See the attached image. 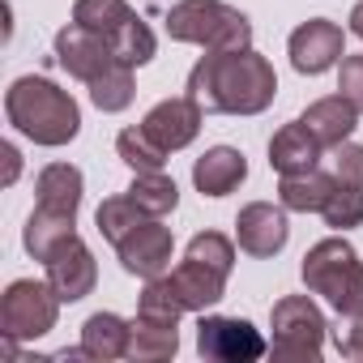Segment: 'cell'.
<instances>
[{"label": "cell", "instance_id": "cell-11", "mask_svg": "<svg viewBox=\"0 0 363 363\" xmlns=\"http://www.w3.org/2000/svg\"><path fill=\"white\" fill-rule=\"evenodd\" d=\"M171 248H175V240H171V231H167L158 218L137 223V227L116 244L120 265H124L128 274H137V278H162L167 265H171Z\"/></svg>", "mask_w": 363, "mask_h": 363}, {"label": "cell", "instance_id": "cell-10", "mask_svg": "<svg viewBox=\"0 0 363 363\" xmlns=\"http://www.w3.org/2000/svg\"><path fill=\"white\" fill-rule=\"evenodd\" d=\"M286 52H291V65H295V73H308V77H316V73L333 69V65L346 56V39H342V26H337V22L312 18V22L295 26V35H291Z\"/></svg>", "mask_w": 363, "mask_h": 363}, {"label": "cell", "instance_id": "cell-4", "mask_svg": "<svg viewBox=\"0 0 363 363\" xmlns=\"http://www.w3.org/2000/svg\"><path fill=\"white\" fill-rule=\"evenodd\" d=\"M167 35L175 43H197L206 52L252 48V22L223 0H179L167 9Z\"/></svg>", "mask_w": 363, "mask_h": 363}, {"label": "cell", "instance_id": "cell-25", "mask_svg": "<svg viewBox=\"0 0 363 363\" xmlns=\"http://www.w3.org/2000/svg\"><path fill=\"white\" fill-rule=\"evenodd\" d=\"M116 150H120V158H124L133 171H162V167H167V150H162L145 128H124V133L116 137Z\"/></svg>", "mask_w": 363, "mask_h": 363}, {"label": "cell", "instance_id": "cell-36", "mask_svg": "<svg viewBox=\"0 0 363 363\" xmlns=\"http://www.w3.org/2000/svg\"><path fill=\"white\" fill-rule=\"evenodd\" d=\"M350 30H354V35L363 39V0H359L354 9H350Z\"/></svg>", "mask_w": 363, "mask_h": 363}, {"label": "cell", "instance_id": "cell-21", "mask_svg": "<svg viewBox=\"0 0 363 363\" xmlns=\"http://www.w3.org/2000/svg\"><path fill=\"white\" fill-rule=\"evenodd\" d=\"M128 197L137 201V210H141L145 218H162V214H171V210L179 206V189H175V179H171V175H162V171H137Z\"/></svg>", "mask_w": 363, "mask_h": 363}, {"label": "cell", "instance_id": "cell-33", "mask_svg": "<svg viewBox=\"0 0 363 363\" xmlns=\"http://www.w3.org/2000/svg\"><path fill=\"white\" fill-rule=\"evenodd\" d=\"M337 90L359 107L363 116V56H342V69H337Z\"/></svg>", "mask_w": 363, "mask_h": 363}, {"label": "cell", "instance_id": "cell-15", "mask_svg": "<svg viewBox=\"0 0 363 363\" xmlns=\"http://www.w3.org/2000/svg\"><path fill=\"white\" fill-rule=\"evenodd\" d=\"M35 193H39V214L52 218H73L77 223V206H82V171L73 162H52L39 171L35 179Z\"/></svg>", "mask_w": 363, "mask_h": 363}, {"label": "cell", "instance_id": "cell-30", "mask_svg": "<svg viewBox=\"0 0 363 363\" xmlns=\"http://www.w3.org/2000/svg\"><path fill=\"white\" fill-rule=\"evenodd\" d=\"M137 94V82H133V65H116L107 77H99L90 86V99L99 111H124Z\"/></svg>", "mask_w": 363, "mask_h": 363}, {"label": "cell", "instance_id": "cell-3", "mask_svg": "<svg viewBox=\"0 0 363 363\" xmlns=\"http://www.w3.org/2000/svg\"><path fill=\"white\" fill-rule=\"evenodd\" d=\"M303 282L312 295H325V303L337 316H359L363 312V261L350 248V240L329 235L308 248L303 257Z\"/></svg>", "mask_w": 363, "mask_h": 363}, {"label": "cell", "instance_id": "cell-32", "mask_svg": "<svg viewBox=\"0 0 363 363\" xmlns=\"http://www.w3.org/2000/svg\"><path fill=\"white\" fill-rule=\"evenodd\" d=\"M329 162H333V179H337V184H354V189H363V145L342 141V145H333Z\"/></svg>", "mask_w": 363, "mask_h": 363}, {"label": "cell", "instance_id": "cell-29", "mask_svg": "<svg viewBox=\"0 0 363 363\" xmlns=\"http://www.w3.org/2000/svg\"><path fill=\"white\" fill-rule=\"evenodd\" d=\"M69 235H77L73 231V218H52V214H30V223H26V252L35 257V261H48V252L60 244V240H69Z\"/></svg>", "mask_w": 363, "mask_h": 363}, {"label": "cell", "instance_id": "cell-20", "mask_svg": "<svg viewBox=\"0 0 363 363\" xmlns=\"http://www.w3.org/2000/svg\"><path fill=\"white\" fill-rule=\"evenodd\" d=\"M333 184H337V179L325 175L320 167L299 171V175H282L278 201H282V210H295V214H320V206H325V197L333 193Z\"/></svg>", "mask_w": 363, "mask_h": 363}, {"label": "cell", "instance_id": "cell-2", "mask_svg": "<svg viewBox=\"0 0 363 363\" xmlns=\"http://www.w3.org/2000/svg\"><path fill=\"white\" fill-rule=\"evenodd\" d=\"M5 116L35 145H69L82 128V111L73 94L48 77H18L5 90Z\"/></svg>", "mask_w": 363, "mask_h": 363}, {"label": "cell", "instance_id": "cell-7", "mask_svg": "<svg viewBox=\"0 0 363 363\" xmlns=\"http://www.w3.org/2000/svg\"><path fill=\"white\" fill-rule=\"evenodd\" d=\"M56 60L69 69V77H77V82H86V86H94V82L107 77L116 65H124V60L116 56L111 39L99 35V30H86L82 22H69V26L56 35Z\"/></svg>", "mask_w": 363, "mask_h": 363}, {"label": "cell", "instance_id": "cell-27", "mask_svg": "<svg viewBox=\"0 0 363 363\" xmlns=\"http://www.w3.org/2000/svg\"><path fill=\"white\" fill-rule=\"evenodd\" d=\"M128 18H137L124 0H77L73 5V22H82L86 30H99V35H116Z\"/></svg>", "mask_w": 363, "mask_h": 363}, {"label": "cell", "instance_id": "cell-5", "mask_svg": "<svg viewBox=\"0 0 363 363\" xmlns=\"http://www.w3.org/2000/svg\"><path fill=\"white\" fill-rule=\"evenodd\" d=\"M269 325H274V346H269L274 363H316L320 359L329 325L308 295L278 299L269 312Z\"/></svg>", "mask_w": 363, "mask_h": 363}, {"label": "cell", "instance_id": "cell-6", "mask_svg": "<svg viewBox=\"0 0 363 363\" xmlns=\"http://www.w3.org/2000/svg\"><path fill=\"white\" fill-rule=\"evenodd\" d=\"M60 303L65 299L52 291V282L18 278V282H9L5 295H0V333L13 337V342H35V337L56 329Z\"/></svg>", "mask_w": 363, "mask_h": 363}, {"label": "cell", "instance_id": "cell-28", "mask_svg": "<svg viewBox=\"0 0 363 363\" xmlns=\"http://www.w3.org/2000/svg\"><path fill=\"white\" fill-rule=\"evenodd\" d=\"M94 223H99V235H103V240L120 244V240H124L137 223H145V214H141V210H137V201L124 193V197H107V201L99 206Z\"/></svg>", "mask_w": 363, "mask_h": 363}, {"label": "cell", "instance_id": "cell-12", "mask_svg": "<svg viewBox=\"0 0 363 363\" xmlns=\"http://www.w3.org/2000/svg\"><path fill=\"white\" fill-rule=\"evenodd\" d=\"M201 107L184 94V99H162L158 107H150L145 111V120H141V128L171 154V150H184L189 141H197V133H201Z\"/></svg>", "mask_w": 363, "mask_h": 363}, {"label": "cell", "instance_id": "cell-19", "mask_svg": "<svg viewBox=\"0 0 363 363\" xmlns=\"http://www.w3.org/2000/svg\"><path fill=\"white\" fill-rule=\"evenodd\" d=\"M128 337H133V325L120 320L116 312H94L86 325H82V350L86 359H120L128 354Z\"/></svg>", "mask_w": 363, "mask_h": 363}, {"label": "cell", "instance_id": "cell-18", "mask_svg": "<svg viewBox=\"0 0 363 363\" xmlns=\"http://www.w3.org/2000/svg\"><path fill=\"white\" fill-rule=\"evenodd\" d=\"M299 120L312 128V137H316L325 150H333V145L350 141V133H354V124H359V107H354L346 94H329V99H316Z\"/></svg>", "mask_w": 363, "mask_h": 363}, {"label": "cell", "instance_id": "cell-31", "mask_svg": "<svg viewBox=\"0 0 363 363\" xmlns=\"http://www.w3.org/2000/svg\"><path fill=\"white\" fill-rule=\"evenodd\" d=\"M189 257H197V261H210V265H218V269H235V244L227 240V235H218V231H201V235H193L189 240Z\"/></svg>", "mask_w": 363, "mask_h": 363}, {"label": "cell", "instance_id": "cell-24", "mask_svg": "<svg viewBox=\"0 0 363 363\" xmlns=\"http://www.w3.org/2000/svg\"><path fill=\"white\" fill-rule=\"evenodd\" d=\"M111 39V48H116V56L124 60V65H150L154 60V52H158V43H154V30L141 22V18H128L116 35H107Z\"/></svg>", "mask_w": 363, "mask_h": 363}, {"label": "cell", "instance_id": "cell-9", "mask_svg": "<svg viewBox=\"0 0 363 363\" xmlns=\"http://www.w3.org/2000/svg\"><path fill=\"white\" fill-rule=\"evenodd\" d=\"M43 269H48V282H52V291H56L65 303H77V299H86V295L94 291V282H99V265H94L90 248H86L77 235L60 240V244L48 252Z\"/></svg>", "mask_w": 363, "mask_h": 363}, {"label": "cell", "instance_id": "cell-17", "mask_svg": "<svg viewBox=\"0 0 363 363\" xmlns=\"http://www.w3.org/2000/svg\"><path fill=\"white\" fill-rule=\"evenodd\" d=\"M320 150L325 145L312 137V128L303 120H295V124H282L274 133V141H269V167L278 175H299V171H312L320 162Z\"/></svg>", "mask_w": 363, "mask_h": 363}, {"label": "cell", "instance_id": "cell-22", "mask_svg": "<svg viewBox=\"0 0 363 363\" xmlns=\"http://www.w3.org/2000/svg\"><path fill=\"white\" fill-rule=\"evenodd\" d=\"M179 350V333L175 325H154V320H141L133 325V337H128V359L133 363H162Z\"/></svg>", "mask_w": 363, "mask_h": 363}, {"label": "cell", "instance_id": "cell-14", "mask_svg": "<svg viewBox=\"0 0 363 363\" xmlns=\"http://www.w3.org/2000/svg\"><path fill=\"white\" fill-rule=\"evenodd\" d=\"M167 278H171L179 303H184V312H206V308H214L227 295V269H218L210 261H197L189 252H184V261H179Z\"/></svg>", "mask_w": 363, "mask_h": 363}, {"label": "cell", "instance_id": "cell-13", "mask_svg": "<svg viewBox=\"0 0 363 363\" xmlns=\"http://www.w3.org/2000/svg\"><path fill=\"white\" fill-rule=\"evenodd\" d=\"M235 240H240V248H244L248 257H274V252H282L286 240H291L286 214H282L278 206H269V201H252V206H244L240 218H235Z\"/></svg>", "mask_w": 363, "mask_h": 363}, {"label": "cell", "instance_id": "cell-8", "mask_svg": "<svg viewBox=\"0 0 363 363\" xmlns=\"http://www.w3.org/2000/svg\"><path fill=\"white\" fill-rule=\"evenodd\" d=\"M197 350L214 363H252L265 354V337L240 316H201Z\"/></svg>", "mask_w": 363, "mask_h": 363}, {"label": "cell", "instance_id": "cell-16", "mask_svg": "<svg viewBox=\"0 0 363 363\" xmlns=\"http://www.w3.org/2000/svg\"><path fill=\"white\" fill-rule=\"evenodd\" d=\"M244 175H248V162L231 145H214V150H206L193 162V184H197L201 197H227V193H235L244 184Z\"/></svg>", "mask_w": 363, "mask_h": 363}, {"label": "cell", "instance_id": "cell-34", "mask_svg": "<svg viewBox=\"0 0 363 363\" xmlns=\"http://www.w3.org/2000/svg\"><path fill=\"white\" fill-rule=\"evenodd\" d=\"M337 350L346 359H363V312L350 316V329L346 333H337Z\"/></svg>", "mask_w": 363, "mask_h": 363}, {"label": "cell", "instance_id": "cell-1", "mask_svg": "<svg viewBox=\"0 0 363 363\" xmlns=\"http://www.w3.org/2000/svg\"><path fill=\"white\" fill-rule=\"evenodd\" d=\"M189 99L201 111H218V116H261L274 94H278V77L274 65L252 52V48H235V52H210L193 65L189 73Z\"/></svg>", "mask_w": 363, "mask_h": 363}, {"label": "cell", "instance_id": "cell-26", "mask_svg": "<svg viewBox=\"0 0 363 363\" xmlns=\"http://www.w3.org/2000/svg\"><path fill=\"white\" fill-rule=\"evenodd\" d=\"M320 218H325V227H333V231L363 227V189H354V184H333V193H329L325 206H320Z\"/></svg>", "mask_w": 363, "mask_h": 363}, {"label": "cell", "instance_id": "cell-35", "mask_svg": "<svg viewBox=\"0 0 363 363\" xmlns=\"http://www.w3.org/2000/svg\"><path fill=\"white\" fill-rule=\"evenodd\" d=\"M0 154H5V189L13 184V179H18V171H22V154H18V145H0Z\"/></svg>", "mask_w": 363, "mask_h": 363}, {"label": "cell", "instance_id": "cell-23", "mask_svg": "<svg viewBox=\"0 0 363 363\" xmlns=\"http://www.w3.org/2000/svg\"><path fill=\"white\" fill-rule=\"evenodd\" d=\"M137 316L141 320H154V325H179L184 316V303H179L171 278H145V291H141V303H137Z\"/></svg>", "mask_w": 363, "mask_h": 363}]
</instances>
